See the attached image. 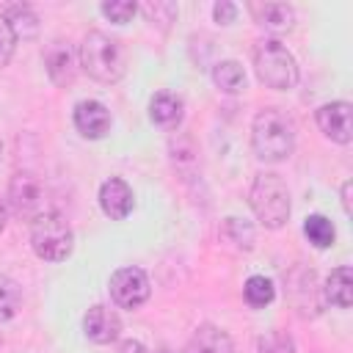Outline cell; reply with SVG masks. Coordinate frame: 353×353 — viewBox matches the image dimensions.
<instances>
[{"label": "cell", "instance_id": "cell-27", "mask_svg": "<svg viewBox=\"0 0 353 353\" xmlns=\"http://www.w3.org/2000/svg\"><path fill=\"white\" fill-rule=\"evenodd\" d=\"M14 47H17V36H14V30H11V25H8V19L0 14V69L11 61Z\"/></svg>", "mask_w": 353, "mask_h": 353}, {"label": "cell", "instance_id": "cell-23", "mask_svg": "<svg viewBox=\"0 0 353 353\" xmlns=\"http://www.w3.org/2000/svg\"><path fill=\"white\" fill-rule=\"evenodd\" d=\"M141 11L152 25H160V28H168V22L176 19V6L168 0H149L141 6Z\"/></svg>", "mask_w": 353, "mask_h": 353}, {"label": "cell", "instance_id": "cell-22", "mask_svg": "<svg viewBox=\"0 0 353 353\" xmlns=\"http://www.w3.org/2000/svg\"><path fill=\"white\" fill-rule=\"evenodd\" d=\"M19 301H22V295H19L17 281H11L8 276H0V323L17 317Z\"/></svg>", "mask_w": 353, "mask_h": 353}, {"label": "cell", "instance_id": "cell-7", "mask_svg": "<svg viewBox=\"0 0 353 353\" xmlns=\"http://www.w3.org/2000/svg\"><path fill=\"white\" fill-rule=\"evenodd\" d=\"M110 298L121 306V309H138L149 301V292H152V284H149V276L141 270V268H119L113 276H110Z\"/></svg>", "mask_w": 353, "mask_h": 353}, {"label": "cell", "instance_id": "cell-18", "mask_svg": "<svg viewBox=\"0 0 353 353\" xmlns=\"http://www.w3.org/2000/svg\"><path fill=\"white\" fill-rule=\"evenodd\" d=\"M212 80L221 91L226 94H240L245 91V72L237 61H221L212 66Z\"/></svg>", "mask_w": 353, "mask_h": 353}, {"label": "cell", "instance_id": "cell-29", "mask_svg": "<svg viewBox=\"0 0 353 353\" xmlns=\"http://www.w3.org/2000/svg\"><path fill=\"white\" fill-rule=\"evenodd\" d=\"M350 190H353V182H350V179H347V182H342V210H345V215H350V212H353Z\"/></svg>", "mask_w": 353, "mask_h": 353}, {"label": "cell", "instance_id": "cell-15", "mask_svg": "<svg viewBox=\"0 0 353 353\" xmlns=\"http://www.w3.org/2000/svg\"><path fill=\"white\" fill-rule=\"evenodd\" d=\"M251 11L256 14V22L270 30V33H287L295 25V11L287 3H265V6H251Z\"/></svg>", "mask_w": 353, "mask_h": 353}, {"label": "cell", "instance_id": "cell-8", "mask_svg": "<svg viewBox=\"0 0 353 353\" xmlns=\"http://www.w3.org/2000/svg\"><path fill=\"white\" fill-rule=\"evenodd\" d=\"M44 66H47V74L50 80L58 85V88H66L74 83V74H77V58H74V50L69 41L63 39H55L44 47Z\"/></svg>", "mask_w": 353, "mask_h": 353}, {"label": "cell", "instance_id": "cell-32", "mask_svg": "<svg viewBox=\"0 0 353 353\" xmlns=\"http://www.w3.org/2000/svg\"><path fill=\"white\" fill-rule=\"evenodd\" d=\"M0 160H3V141H0Z\"/></svg>", "mask_w": 353, "mask_h": 353}, {"label": "cell", "instance_id": "cell-16", "mask_svg": "<svg viewBox=\"0 0 353 353\" xmlns=\"http://www.w3.org/2000/svg\"><path fill=\"white\" fill-rule=\"evenodd\" d=\"M325 301H331L339 309H347L353 301V273L347 265L334 268L325 279Z\"/></svg>", "mask_w": 353, "mask_h": 353}, {"label": "cell", "instance_id": "cell-13", "mask_svg": "<svg viewBox=\"0 0 353 353\" xmlns=\"http://www.w3.org/2000/svg\"><path fill=\"white\" fill-rule=\"evenodd\" d=\"M182 116H185V102H182L179 94H174V91H157L149 99V119H152L154 127L174 132L182 124Z\"/></svg>", "mask_w": 353, "mask_h": 353}, {"label": "cell", "instance_id": "cell-20", "mask_svg": "<svg viewBox=\"0 0 353 353\" xmlns=\"http://www.w3.org/2000/svg\"><path fill=\"white\" fill-rule=\"evenodd\" d=\"M303 234H306V240H309L314 248H328V245L334 243V237H336L334 223H331L325 215H309V218L303 221Z\"/></svg>", "mask_w": 353, "mask_h": 353}, {"label": "cell", "instance_id": "cell-25", "mask_svg": "<svg viewBox=\"0 0 353 353\" xmlns=\"http://www.w3.org/2000/svg\"><path fill=\"white\" fill-rule=\"evenodd\" d=\"M99 11H102V14H105L110 22L124 25V22H130V19L135 17L138 3H132V0H105V3L99 6Z\"/></svg>", "mask_w": 353, "mask_h": 353}, {"label": "cell", "instance_id": "cell-24", "mask_svg": "<svg viewBox=\"0 0 353 353\" xmlns=\"http://www.w3.org/2000/svg\"><path fill=\"white\" fill-rule=\"evenodd\" d=\"M256 353H295V342L284 331H268L259 336Z\"/></svg>", "mask_w": 353, "mask_h": 353}, {"label": "cell", "instance_id": "cell-19", "mask_svg": "<svg viewBox=\"0 0 353 353\" xmlns=\"http://www.w3.org/2000/svg\"><path fill=\"white\" fill-rule=\"evenodd\" d=\"M243 298H245V303H248L251 309H262V306H268V303L276 298V287H273V281L265 279V276H251V279L243 284Z\"/></svg>", "mask_w": 353, "mask_h": 353}, {"label": "cell", "instance_id": "cell-17", "mask_svg": "<svg viewBox=\"0 0 353 353\" xmlns=\"http://www.w3.org/2000/svg\"><path fill=\"white\" fill-rule=\"evenodd\" d=\"M0 14L8 19V25H11V30H14L17 39H33V36L39 33V17L33 14L30 6H25V3H11V6H6Z\"/></svg>", "mask_w": 353, "mask_h": 353}, {"label": "cell", "instance_id": "cell-6", "mask_svg": "<svg viewBox=\"0 0 353 353\" xmlns=\"http://www.w3.org/2000/svg\"><path fill=\"white\" fill-rule=\"evenodd\" d=\"M8 207L14 210V215H19L30 223L36 218L52 212L50 193H47V185L41 182V176H36L33 171H17L8 182Z\"/></svg>", "mask_w": 353, "mask_h": 353}, {"label": "cell", "instance_id": "cell-3", "mask_svg": "<svg viewBox=\"0 0 353 353\" xmlns=\"http://www.w3.org/2000/svg\"><path fill=\"white\" fill-rule=\"evenodd\" d=\"M248 204L256 215V221L265 229H281L290 221V190L284 179L273 171H262L254 176L248 190Z\"/></svg>", "mask_w": 353, "mask_h": 353}, {"label": "cell", "instance_id": "cell-21", "mask_svg": "<svg viewBox=\"0 0 353 353\" xmlns=\"http://www.w3.org/2000/svg\"><path fill=\"white\" fill-rule=\"evenodd\" d=\"M196 143L188 138V135H176L171 141V163L179 168V171H188V168H196L199 165V157H196Z\"/></svg>", "mask_w": 353, "mask_h": 353}, {"label": "cell", "instance_id": "cell-5", "mask_svg": "<svg viewBox=\"0 0 353 353\" xmlns=\"http://www.w3.org/2000/svg\"><path fill=\"white\" fill-rule=\"evenodd\" d=\"M30 245L39 259L63 262L74 248V232L63 215L47 212L30 223Z\"/></svg>", "mask_w": 353, "mask_h": 353}, {"label": "cell", "instance_id": "cell-26", "mask_svg": "<svg viewBox=\"0 0 353 353\" xmlns=\"http://www.w3.org/2000/svg\"><path fill=\"white\" fill-rule=\"evenodd\" d=\"M226 234H232L234 245H240V248H245V251L254 245V234H251V226H245L240 218H226Z\"/></svg>", "mask_w": 353, "mask_h": 353}, {"label": "cell", "instance_id": "cell-1", "mask_svg": "<svg viewBox=\"0 0 353 353\" xmlns=\"http://www.w3.org/2000/svg\"><path fill=\"white\" fill-rule=\"evenodd\" d=\"M251 146L262 163H281L295 149V127L279 108H262L251 124Z\"/></svg>", "mask_w": 353, "mask_h": 353}, {"label": "cell", "instance_id": "cell-31", "mask_svg": "<svg viewBox=\"0 0 353 353\" xmlns=\"http://www.w3.org/2000/svg\"><path fill=\"white\" fill-rule=\"evenodd\" d=\"M6 221H8V210H6V204H3V199H0V232L6 229Z\"/></svg>", "mask_w": 353, "mask_h": 353}, {"label": "cell", "instance_id": "cell-12", "mask_svg": "<svg viewBox=\"0 0 353 353\" xmlns=\"http://www.w3.org/2000/svg\"><path fill=\"white\" fill-rule=\"evenodd\" d=\"M99 207H102V212L110 221H124L132 212V207H135L132 188L124 179H119V176L105 179L102 188H99Z\"/></svg>", "mask_w": 353, "mask_h": 353}, {"label": "cell", "instance_id": "cell-11", "mask_svg": "<svg viewBox=\"0 0 353 353\" xmlns=\"http://www.w3.org/2000/svg\"><path fill=\"white\" fill-rule=\"evenodd\" d=\"M317 127L325 138L336 143H350V102L336 99L317 108Z\"/></svg>", "mask_w": 353, "mask_h": 353}, {"label": "cell", "instance_id": "cell-30", "mask_svg": "<svg viewBox=\"0 0 353 353\" xmlns=\"http://www.w3.org/2000/svg\"><path fill=\"white\" fill-rule=\"evenodd\" d=\"M119 353H149V350H146L141 342H135V339H127V342H121Z\"/></svg>", "mask_w": 353, "mask_h": 353}, {"label": "cell", "instance_id": "cell-9", "mask_svg": "<svg viewBox=\"0 0 353 353\" xmlns=\"http://www.w3.org/2000/svg\"><path fill=\"white\" fill-rule=\"evenodd\" d=\"M72 119H74L77 132L88 141H99L110 132V110L99 99H80L74 105Z\"/></svg>", "mask_w": 353, "mask_h": 353}, {"label": "cell", "instance_id": "cell-10", "mask_svg": "<svg viewBox=\"0 0 353 353\" xmlns=\"http://www.w3.org/2000/svg\"><path fill=\"white\" fill-rule=\"evenodd\" d=\"M83 334H85V339L94 342V345H110V342H116L119 334H121V320H119V314H116L110 306L97 303V306H91V309L85 312V317H83Z\"/></svg>", "mask_w": 353, "mask_h": 353}, {"label": "cell", "instance_id": "cell-4", "mask_svg": "<svg viewBox=\"0 0 353 353\" xmlns=\"http://www.w3.org/2000/svg\"><path fill=\"white\" fill-rule=\"evenodd\" d=\"M254 69H256V77L276 91H290L298 83V61L276 39H265L254 50Z\"/></svg>", "mask_w": 353, "mask_h": 353}, {"label": "cell", "instance_id": "cell-2", "mask_svg": "<svg viewBox=\"0 0 353 353\" xmlns=\"http://www.w3.org/2000/svg\"><path fill=\"white\" fill-rule=\"evenodd\" d=\"M80 66L85 69L88 77L97 83H119L127 72V52L119 39L102 33V30H88L80 44Z\"/></svg>", "mask_w": 353, "mask_h": 353}, {"label": "cell", "instance_id": "cell-28", "mask_svg": "<svg viewBox=\"0 0 353 353\" xmlns=\"http://www.w3.org/2000/svg\"><path fill=\"white\" fill-rule=\"evenodd\" d=\"M212 17H215L218 25H232L234 17H237V6L229 3V0H221V3L212 6Z\"/></svg>", "mask_w": 353, "mask_h": 353}, {"label": "cell", "instance_id": "cell-14", "mask_svg": "<svg viewBox=\"0 0 353 353\" xmlns=\"http://www.w3.org/2000/svg\"><path fill=\"white\" fill-rule=\"evenodd\" d=\"M185 353H234V345L223 328H218L212 323H201L190 334Z\"/></svg>", "mask_w": 353, "mask_h": 353}]
</instances>
